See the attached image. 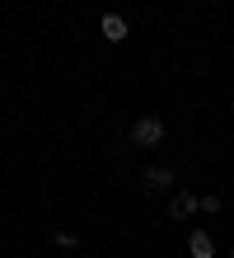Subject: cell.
<instances>
[{"mask_svg":"<svg viewBox=\"0 0 234 258\" xmlns=\"http://www.w3.org/2000/svg\"><path fill=\"white\" fill-rule=\"evenodd\" d=\"M197 211H206V216H215V211H220V197H211V192H206V197H197Z\"/></svg>","mask_w":234,"mask_h":258,"instance_id":"cell-6","label":"cell"},{"mask_svg":"<svg viewBox=\"0 0 234 258\" xmlns=\"http://www.w3.org/2000/svg\"><path fill=\"white\" fill-rule=\"evenodd\" d=\"M160 141H164V117H160V113H140L136 122H131V146L154 150Z\"/></svg>","mask_w":234,"mask_h":258,"instance_id":"cell-1","label":"cell"},{"mask_svg":"<svg viewBox=\"0 0 234 258\" xmlns=\"http://www.w3.org/2000/svg\"><path fill=\"white\" fill-rule=\"evenodd\" d=\"M229 258H234V249H229Z\"/></svg>","mask_w":234,"mask_h":258,"instance_id":"cell-8","label":"cell"},{"mask_svg":"<svg viewBox=\"0 0 234 258\" xmlns=\"http://www.w3.org/2000/svg\"><path fill=\"white\" fill-rule=\"evenodd\" d=\"M52 244H61V249H75V244H80V235H70V230H56V235H52Z\"/></svg>","mask_w":234,"mask_h":258,"instance_id":"cell-7","label":"cell"},{"mask_svg":"<svg viewBox=\"0 0 234 258\" xmlns=\"http://www.w3.org/2000/svg\"><path fill=\"white\" fill-rule=\"evenodd\" d=\"M99 33H103L108 42H122L131 28H127V19H122V14H103V19H99Z\"/></svg>","mask_w":234,"mask_h":258,"instance_id":"cell-2","label":"cell"},{"mask_svg":"<svg viewBox=\"0 0 234 258\" xmlns=\"http://www.w3.org/2000/svg\"><path fill=\"white\" fill-rule=\"evenodd\" d=\"M187 253H192V258H215V239L206 230H192V235H187Z\"/></svg>","mask_w":234,"mask_h":258,"instance_id":"cell-3","label":"cell"},{"mask_svg":"<svg viewBox=\"0 0 234 258\" xmlns=\"http://www.w3.org/2000/svg\"><path fill=\"white\" fill-rule=\"evenodd\" d=\"M197 211V192H174V202H169V216L174 221H187Z\"/></svg>","mask_w":234,"mask_h":258,"instance_id":"cell-4","label":"cell"},{"mask_svg":"<svg viewBox=\"0 0 234 258\" xmlns=\"http://www.w3.org/2000/svg\"><path fill=\"white\" fill-rule=\"evenodd\" d=\"M145 183L150 188H174V169H169V164H150V169H145Z\"/></svg>","mask_w":234,"mask_h":258,"instance_id":"cell-5","label":"cell"}]
</instances>
